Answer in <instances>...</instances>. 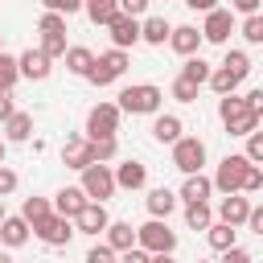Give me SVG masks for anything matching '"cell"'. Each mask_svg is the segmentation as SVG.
<instances>
[{
  "mask_svg": "<svg viewBox=\"0 0 263 263\" xmlns=\"http://www.w3.org/2000/svg\"><path fill=\"white\" fill-rule=\"evenodd\" d=\"M160 103H164V90L152 82H136V86L119 90V111H127V115H156Z\"/></svg>",
  "mask_w": 263,
  "mask_h": 263,
  "instance_id": "cell-1",
  "label": "cell"
},
{
  "mask_svg": "<svg viewBox=\"0 0 263 263\" xmlns=\"http://www.w3.org/2000/svg\"><path fill=\"white\" fill-rule=\"evenodd\" d=\"M136 238H140V247L148 251V255H173L177 251V230H168V222L164 218H148L144 226H136Z\"/></svg>",
  "mask_w": 263,
  "mask_h": 263,
  "instance_id": "cell-2",
  "label": "cell"
},
{
  "mask_svg": "<svg viewBox=\"0 0 263 263\" xmlns=\"http://www.w3.org/2000/svg\"><path fill=\"white\" fill-rule=\"evenodd\" d=\"M247 168H251V160H247V152H230L222 164H218V173H214V189L218 193H242V181H247Z\"/></svg>",
  "mask_w": 263,
  "mask_h": 263,
  "instance_id": "cell-3",
  "label": "cell"
},
{
  "mask_svg": "<svg viewBox=\"0 0 263 263\" xmlns=\"http://www.w3.org/2000/svg\"><path fill=\"white\" fill-rule=\"evenodd\" d=\"M123 70H127V49H115V45H111L107 53L95 58V66H90L86 78H90L95 86H111L115 78H123Z\"/></svg>",
  "mask_w": 263,
  "mask_h": 263,
  "instance_id": "cell-4",
  "label": "cell"
},
{
  "mask_svg": "<svg viewBox=\"0 0 263 263\" xmlns=\"http://www.w3.org/2000/svg\"><path fill=\"white\" fill-rule=\"evenodd\" d=\"M119 103H99V107H90V115H86V140H107V136H115L119 132Z\"/></svg>",
  "mask_w": 263,
  "mask_h": 263,
  "instance_id": "cell-5",
  "label": "cell"
},
{
  "mask_svg": "<svg viewBox=\"0 0 263 263\" xmlns=\"http://www.w3.org/2000/svg\"><path fill=\"white\" fill-rule=\"evenodd\" d=\"M173 164H177L185 177L201 173V164H205V144H201L197 136H181V140L173 144Z\"/></svg>",
  "mask_w": 263,
  "mask_h": 263,
  "instance_id": "cell-6",
  "label": "cell"
},
{
  "mask_svg": "<svg viewBox=\"0 0 263 263\" xmlns=\"http://www.w3.org/2000/svg\"><path fill=\"white\" fill-rule=\"evenodd\" d=\"M82 189H86V197L90 201H103L107 205V197H115V173L107 168V164H90V168H82Z\"/></svg>",
  "mask_w": 263,
  "mask_h": 263,
  "instance_id": "cell-7",
  "label": "cell"
},
{
  "mask_svg": "<svg viewBox=\"0 0 263 263\" xmlns=\"http://www.w3.org/2000/svg\"><path fill=\"white\" fill-rule=\"evenodd\" d=\"M33 234H37L45 247H66V242H70L78 230L70 226V218H62V214H49L41 226H33Z\"/></svg>",
  "mask_w": 263,
  "mask_h": 263,
  "instance_id": "cell-8",
  "label": "cell"
},
{
  "mask_svg": "<svg viewBox=\"0 0 263 263\" xmlns=\"http://www.w3.org/2000/svg\"><path fill=\"white\" fill-rule=\"evenodd\" d=\"M230 33H234V16H230V8H214V12H205V25H201V37H205V41L226 45Z\"/></svg>",
  "mask_w": 263,
  "mask_h": 263,
  "instance_id": "cell-9",
  "label": "cell"
},
{
  "mask_svg": "<svg viewBox=\"0 0 263 263\" xmlns=\"http://www.w3.org/2000/svg\"><path fill=\"white\" fill-rule=\"evenodd\" d=\"M62 160H66V168H90L95 164V144L90 140H82V136H66V144H62Z\"/></svg>",
  "mask_w": 263,
  "mask_h": 263,
  "instance_id": "cell-10",
  "label": "cell"
},
{
  "mask_svg": "<svg viewBox=\"0 0 263 263\" xmlns=\"http://www.w3.org/2000/svg\"><path fill=\"white\" fill-rule=\"evenodd\" d=\"M107 226H111V214H107L103 201H86V210L74 218V230L78 234H107Z\"/></svg>",
  "mask_w": 263,
  "mask_h": 263,
  "instance_id": "cell-11",
  "label": "cell"
},
{
  "mask_svg": "<svg viewBox=\"0 0 263 263\" xmlns=\"http://www.w3.org/2000/svg\"><path fill=\"white\" fill-rule=\"evenodd\" d=\"M86 189L82 185H66V189H58L53 193V214H62V218H78L82 210H86Z\"/></svg>",
  "mask_w": 263,
  "mask_h": 263,
  "instance_id": "cell-12",
  "label": "cell"
},
{
  "mask_svg": "<svg viewBox=\"0 0 263 263\" xmlns=\"http://www.w3.org/2000/svg\"><path fill=\"white\" fill-rule=\"evenodd\" d=\"M111 41H115V49H127V45H136V41H144V33H140V16H127V12H119L111 25Z\"/></svg>",
  "mask_w": 263,
  "mask_h": 263,
  "instance_id": "cell-13",
  "label": "cell"
},
{
  "mask_svg": "<svg viewBox=\"0 0 263 263\" xmlns=\"http://www.w3.org/2000/svg\"><path fill=\"white\" fill-rule=\"evenodd\" d=\"M16 62H21V78H29V82H45V78H49V70H53V66H49L53 58H49V53H41V45H37V49H25Z\"/></svg>",
  "mask_w": 263,
  "mask_h": 263,
  "instance_id": "cell-14",
  "label": "cell"
},
{
  "mask_svg": "<svg viewBox=\"0 0 263 263\" xmlns=\"http://www.w3.org/2000/svg\"><path fill=\"white\" fill-rule=\"evenodd\" d=\"M247 218H251V201L242 197V193H230V197H222V205H218V222H226V226H247Z\"/></svg>",
  "mask_w": 263,
  "mask_h": 263,
  "instance_id": "cell-15",
  "label": "cell"
},
{
  "mask_svg": "<svg viewBox=\"0 0 263 263\" xmlns=\"http://www.w3.org/2000/svg\"><path fill=\"white\" fill-rule=\"evenodd\" d=\"M201 41H205V37H201V29H197V25H177V29H173V37H168V45H173L181 58H193Z\"/></svg>",
  "mask_w": 263,
  "mask_h": 263,
  "instance_id": "cell-16",
  "label": "cell"
},
{
  "mask_svg": "<svg viewBox=\"0 0 263 263\" xmlns=\"http://www.w3.org/2000/svg\"><path fill=\"white\" fill-rule=\"evenodd\" d=\"M210 193H214V177H205V173H193V177H185V185H181V201H185V205L210 201Z\"/></svg>",
  "mask_w": 263,
  "mask_h": 263,
  "instance_id": "cell-17",
  "label": "cell"
},
{
  "mask_svg": "<svg viewBox=\"0 0 263 263\" xmlns=\"http://www.w3.org/2000/svg\"><path fill=\"white\" fill-rule=\"evenodd\" d=\"M115 185H119V189H144V185H148V164L123 160V164L115 168Z\"/></svg>",
  "mask_w": 263,
  "mask_h": 263,
  "instance_id": "cell-18",
  "label": "cell"
},
{
  "mask_svg": "<svg viewBox=\"0 0 263 263\" xmlns=\"http://www.w3.org/2000/svg\"><path fill=\"white\" fill-rule=\"evenodd\" d=\"M107 247H115L119 255H123V251H132V247H140L136 226H132V222H111V226H107Z\"/></svg>",
  "mask_w": 263,
  "mask_h": 263,
  "instance_id": "cell-19",
  "label": "cell"
},
{
  "mask_svg": "<svg viewBox=\"0 0 263 263\" xmlns=\"http://www.w3.org/2000/svg\"><path fill=\"white\" fill-rule=\"evenodd\" d=\"M177 201H181V197H177L173 189H164V185H160V189H148V214H152V218H168V214L177 210Z\"/></svg>",
  "mask_w": 263,
  "mask_h": 263,
  "instance_id": "cell-20",
  "label": "cell"
},
{
  "mask_svg": "<svg viewBox=\"0 0 263 263\" xmlns=\"http://www.w3.org/2000/svg\"><path fill=\"white\" fill-rule=\"evenodd\" d=\"M0 242L4 247H25L29 242V222L16 214V218H4L0 222Z\"/></svg>",
  "mask_w": 263,
  "mask_h": 263,
  "instance_id": "cell-21",
  "label": "cell"
},
{
  "mask_svg": "<svg viewBox=\"0 0 263 263\" xmlns=\"http://www.w3.org/2000/svg\"><path fill=\"white\" fill-rule=\"evenodd\" d=\"M29 136H33V115H29V111H16V115L4 123V140H8V144H25Z\"/></svg>",
  "mask_w": 263,
  "mask_h": 263,
  "instance_id": "cell-22",
  "label": "cell"
},
{
  "mask_svg": "<svg viewBox=\"0 0 263 263\" xmlns=\"http://www.w3.org/2000/svg\"><path fill=\"white\" fill-rule=\"evenodd\" d=\"M251 111V103H247V95H222V103H218V115H222V123L230 127L234 119H242Z\"/></svg>",
  "mask_w": 263,
  "mask_h": 263,
  "instance_id": "cell-23",
  "label": "cell"
},
{
  "mask_svg": "<svg viewBox=\"0 0 263 263\" xmlns=\"http://www.w3.org/2000/svg\"><path fill=\"white\" fill-rule=\"evenodd\" d=\"M140 33H144V41H148V45H164V41L173 37V25H168L164 16H148V21L140 25Z\"/></svg>",
  "mask_w": 263,
  "mask_h": 263,
  "instance_id": "cell-24",
  "label": "cell"
},
{
  "mask_svg": "<svg viewBox=\"0 0 263 263\" xmlns=\"http://www.w3.org/2000/svg\"><path fill=\"white\" fill-rule=\"evenodd\" d=\"M90 66H95V53H90L86 45H70V49H66V70H70V74H82V78H86Z\"/></svg>",
  "mask_w": 263,
  "mask_h": 263,
  "instance_id": "cell-25",
  "label": "cell"
},
{
  "mask_svg": "<svg viewBox=\"0 0 263 263\" xmlns=\"http://www.w3.org/2000/svg\"><path fill=\"white\" fill-rule=\"evenodd\" d=\"M210 74H214V66H210V62H201L197 53H193V58H185V66H181V78H189L193 86H210Z\"/></svg>",
  "mask_w": 263,
  "mask_h": 263,
  "instance_id": "cell-26",
  "label": "cell"
},
{
  "mask_svg": "<svg viewBox=\"0 0 263 263\" xmlns=\"http://www.w3.org/2000/svg\"><path fill=\"white\" fill-rule=\"evenodd\" d=\"M181 132H185V127H181V119H177V115H156V123H152V136H156L160 144H177V140H181Z\"/></svg>",
  "mask_w": 263,
  "mask_h": 263,
  "instance_id": "cell-27",
  "label": "cell"
},
{
  "mask_svg": "<svg viewBox=\"0 0 263 263\" xmlns=\"http://www.w3.org/2000/svg\"><path fill=\"white\" fill-rule=\"evenodd\" d=\"M49 214H53L49 197H25V205H21V218H25L29 226H41V222H45Z\"/></svg>",
  "mask_w": 263,
  "mask_h": 263,
  "instance_id": "cell-28",
  "label": "cell"
},
{
  "mask_svg": "<svg viewBox=\"0 0 263 263\" xmlns=\"http://www.w3.org/2000/svg\"><path fill=\"white\" fill-rule=\"evenodd\" d=\"M205 238H210V247H214L218 255H222V251H230V247H238V242H234V238H238V230H234V226H226V222H214V226L205 230Z\"/></svg>",
  "mask_w": 263,
  "mask_h": 263,
  "instance_id": "cell-29",
  "label": "cell"
},
{
  "mask_svg": "<svg viewBox=\"0 0 263 263\" xmlns=\"http://www.w3.org/2000/svg\"><path fill=\"white\" fill-rule=\"evenodd\" d=\"M185 226H189V230H210V226H214V210H210V201L185 205Z\"/></svg>",
  "mask_w": 263,
  "mask_h": 263,
  "instance_id": "cell-30",
  "label": "cell"
},
{
  "mask_svg": "<svg viewBox=\"0 0 263 263\" xmlns=\"http://www.w3.org/2000/svg\"><path fill=\"white\" fill-rule=\"evenodd\" d=\"M86 16L95 25H111L119 16V0H86Z\"/></svg>",
  "mask_w": 263,
  "mask_h": 263,
  "instance_id": "cell-31",
  "label": "cell"
},
{
  "mask_svg": "<svg viewBox=\"0 0 263 263\" xmlns=\"http://www.w3.org/2000/svg\"><path fill=\"white\" fill-rule=\"evenodd\" d=\"M16 78H21V62L12 53H0V95H12Z\"/></svg>",
  "mask_w": 263,
  "mask_h": 263,
  "instance_id": "cell-32",
  "label": "cell"
},
{
  "mask_svg": "<svg viewBox=\"0 0 263 263\" xmlns=\"http://www.w3.org/2000/svg\"><path fill=\"white\" fill-rule=\"evenodd\" d=\"M238 82H242V78H238V74H230L226 66H218V70L210 74V86H214L218 95H238Z\"/></svg>",
  "mask_w": 263,
  "mask_h": 263,
  "instance_id": "cell-33",
  "label": "cell"
},
{
  "mask_svg": "<svg viewBox=\"0 0 263 263\" xmlns=\"http://www.w3.org/2000/svg\"><path fill=\"white\" fill-rule=\"evenodd\" d=\"M66 33H41V53H49V58H66Z\"/></svg>",
  "mask_w": 263,
  "mask_h": 263,
  "instance_id": "cell-34",
  "label": "cell"
},
{
  "mask_svg": "<svg viewBox=\"0 0 263 263\" xmlns=\"http://www.w3.org/2000/svg\"><path fill=\"white\" fill-rule=\"evenodd\" d=\"M222 66H226L230 74H238V78H247V74H251V58H247L242 49H230V53L222 58Z\"/></svg>",
  "mask_w": 263,
  "mask_h": 263,
  "instance_id": "cell-35",
  "label": "cell"
},
{
  "mask_svg": "<svg viewBox=\"0 0 263 263\" xmlns=\"http://www.w3.org/2000/svg\"><path fill=\"white\" fill-rule=\"evenodd\" d=\"M238 33H242L251 45H263V16H259V12H255V16H247V21L238 25Z\"/></svg>",
  "mask_w": 263,
  "mask_h": 263,
  "instance_id": "cell-36",
  "label": "cell"
},
{
  "mask_svg": "<svg viewBox=\"0 0 263 263\" xmlns=\"http://www.w3.org/2000/svg\"><path fill=\"white\" fill-rule=\"evenodd\" d=\"M173 99H177V103H197V86L177 74V78H173Z\"/></svg>",
  "mask_w": 263,
  "mask_h": 263,
  "instance_id": "cell-37",
  "label": "cell"
},
{
  "mask_svg": "<svg viewBox=\"0 0 263 263\" xmlns=\"http://www.w3.org/2000/svg\"><path fill=\"white\" fill-rule=\"evenodd\" d=\"M95 144V164H107L115 152H119V144H115V136H107V140H90Z\"/></svg>",
  "mask_w": 263,
  "mask_h": 263,
  "instance_id": "cell-38",
  "label": "cell"
},
{
  "mask_svg": "<svg viewBox=\"0 0 263 263\" xmlns=\"http://www.w3.org/2000/svg\"><path fill=\"white\" fill-rule=\"evenodd\" d=\"M115 255H119L115 247H107V242H95V247L86 251V259H82V263H115Z\"/></svg>",
  "mask_w": 263,
  "mask_h": 263,
  "instance_id": "cell-39",
  "label": "cell"
},
{
  "mask_svg": "<svg viewBox=\"0 0 263 263\" xmlns=\"http://www.w3.org/2000/svg\"><path fill=\"white\" fill-rule=\"evenodd\" d=\"M41 4H45V12H62V16H70V12L86 8V0H41Z\"/></svg>",
  "mask_w": 263,
  "mask_h": 263,
  "instance_id": "cell-40",
  "label": "cell"
},
{
  "mask_svg": "<svg viewBox=\"0 0 263 263\" xmlns=\"http://www.w3.org/2000/svg\"><path fill=\"white\" fill-rule=\"evenodd\" d=\"M37 29H41V33H66V16H62V12H45V16L37 21Z\"/></svg>",
  "mask_w": 263,
  "mask_h": 263,
  "instance_id": "cell-41",
  "label": "cell"
},
{
  "mask_svg": "<svg viewBox=\"0 0 263 263\" xmlns=\"http://www.w3.org/2000/svg\"><path fill=\"white\" fill-rule=\"evenodd\" d=\"M247 160L251 164H263V132H251L247 136Z\"/></svg>",
  "mask_w": 263,
  "mask_h": 263,
  "instance_id": "cell-42",
  "label": "cell"
},
{
  "mask_svg": "<svg viewBox=\"0 0 263 263\" xmlns=\"http://www.w3.org/2000/svg\"><path fill=\"white\" fill-rule=\"evenodd\" d=\"M255 189H263V168L259 164H251L247 168V181H242V193H255Z\"/></svg>",
  "mask_w": 263,
  "mask_h": 263,
  "instance_id": "cell-43",
  "label": "cell"
},
{
  "mask_svg": "<svg viewBox=\"0 0 263 263\" xmlns=\"http://www.w3.org/2000/svg\"><path fill=\"white\" fill-rule=\"evenodd\" d=\"M12 189H16V173H12L8 164H0V197H8Z\"/></svg>",
  "mask_w": 263,
  "mask_h": 263,
  "instance_id": "cell-44",
  "label": "cell"
},
{
  "mask_svg": "<svg viewBox=\"0 0 263 263\" xmlns=\"http://www.w3.org/2000/svg\"><path fill=\"white\" fill-rule=\"evenodd\" d=\"M119 263H152V255H148L144 247H132V251H123V255H119Z\"/></svg>",
  "mask_w": 263,
  "mask_h": 263,
  "instance_id": "cell-45",
  "label": "cell"
},
{
  "mask_svg": "<svg viewBox=\"0 0 263 263\" xmlns=\"http://www.w3.org/2000/svg\"><path fill=\"white\" fill-rule=\"evenodd\" d=\"M222 263H255V259H251V251H242V247H230V251H222Z\"/></svg>",
  "mask_w": 263,
  "mask_h": 263,
  "instance_id": "cell-46",
  "label": "cell"
},
{
  "mask_svg": "<svg viewBox=\"0 0 263 263\" xmlns=\"http://www.w3.org/2000/svg\"><path fill=\"white\" fill-rule=\"evenodd\" d=\"M148 4H152V0H119V12H127V16H140Z\"/></svg>",
  "mask_w": 263,
  "mask_h": 263,
  "instance_id": "cell-47",
  "label": "cell"
},
{
  "mask_svg": "<svg viewBox=\"0 0 263 263\" xmlns=\"http://www.w3.org/2000/svg\"><path fill=\"white\" fill-rule=\"evenodd\" d=\"M16 115V103H12V95H0V123H8Z\"/></svg>",
  "mask_w": 263,
  "mask_h": 263,
  "instance_id": "cell-48",
  "label": "cell"
},
{
  "mask_svg": "<svg viewBox=\"0 0 263 263\" xmlns=\"http://www.w3.org/2000/svg\"><path fill=\"white\" fill-rule=\"evenodd\" d=\"M247 226H251V230L263 238V205H251V218H247Z\"/></svg>",
  "mask_w": 263,
  "mask_h": 263,
  "instance_id": "cell-49",
  "label": "cell"
},
{
  "mask_svg": "<svg viewBox=\"0 0 263 263\" xmlns=\"http://www.w3.org/2000/svg\"><path fill=\"white\" fill-rule=\"evenodd\" d=\"M247 103H251V111L263 119V86H259V90H247Z\"/></svg>",
  "mask_w": 263,
  "mask_h": 263,
  "instance_id": "cell-50",
  "label": "cell"
},
{
  "mask_svg": "<svg viewBox=\"0 0 263 263\" xmlns=\"http://www.w3.org/2000/svg\"><path fill=\"white\" fill-rule=\"evenodd\" d=\"M230 4H234V8H238V12H247V16H255V12H259V4H263V0H230Z\"/></svg>",
  "mask_w": 263,
  "mask_h": 263,
  "instance_id": "cell-51",
  "label": "cell"
},
{
  "mask_svg": "<svg viewBox=\"0 0 263 263\" xmlns=\"http://www.w3.org/2000/svg\"><path fill=\"white\" fill-rule=\"evenodd\" d=\"M185 4H189L193 12H214V8H218V0H185Z\"/></svg>",
  "mask_w": 263,
  "mask_h": 263,
  "instance_id": "cell-52",
  "label": "cell"
},
{
  "mask_svg": "<svg viewBox=\"0 0 263 263\" xmlns=\"http://www.w3.org/2000/svg\"><path fill=\"white\" fill-rule=\"evenodd\" d=\"M152 263H177V259H173V255L164 251V255H152Z\"/></svg>",
  "mask_w": 263,
  "mask_h": 263,
  "instance_id": "cell-53",
  "label": "cell"
},
{
  "mask_svg": "<svg viewBox=\"0 0 263 263\" xmlns=\"http://www.w3.org/2000/svg\"><path fill=\"white\" fill-rule=\"evenodd\" d=\"M4 218H8V214H4V197H0V222H4Z\"/></svg>",
  "mask_w": 263,
  "mask_h": 263,
  "instance_id": "cell-54",
  "label": "cell"
},
{
  "mask_svg": "<svg viewBox=\"0 0 263 263\" xmlns=\"http://www.w3.org/2000/svg\"><path fill=\"white\" fill-rule=\"evenodd\" d=\"M4 144H8V140H0V164H4Z\"/></svg>",
  "mask_w": 263,
  "mask_h": 263,
  "instance_id": "cell-55",
  "label": "cell"
},
{
  "mask_svg": "<svg viewBox=\"0 0 263 263\" xmlns=\"http://www.w3.org/2000/svg\"><path fill=\"white\" fill-rule=\"evenodd\" d=\"M0 263H12V259H8V255H4V251H0Z\"/></svg>",
  "mask_w": 263,
  "mask_h": 263,
  "instance_id": "cell-56",
  "label": "cell"
},
{
  "mask_svg": "<svg viewBox=\"0 0 263 263\" xmlns=\"http://www.w3.org/2000/svg\"><path fill=\"white\" fill-rule=\"evenodd\" d=\"M197 263H210V259H197Z\"/></svg>",
  "mask_w": 263,
  "mask_h": 263,
  "instance_id": "cell-57",
  "label": "cell"
},
{
  "mask_svg": "<svg viewBox=\"0 0 263 263\" xmlns=\"http://www.w3.org/2000/svg\"><path fill=\"white\" fill-rule=\"evenodd\" d=\"M0 53H4V49H0Z\"/></svg>",
  "mask_w": 263,
  "mask_h": 263,
  "instance_id": "cell-58",
  "label": "cell"
}]
</instances>
